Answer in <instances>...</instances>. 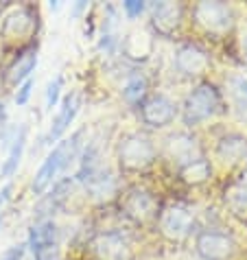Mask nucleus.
<instances>
[{"mask_svg":"<svg viewBox=\"0 0 247 260\" xmlns=\"http://www.w3.org/2000/svg\"><path fill=\"white\" fill-rule=\"evenodd\" d=\"M85 190L90 192V197L99 204H105V201H112L116 194H118V179H116L110 171H101L99 175H94L88 184H85Z\"/></svg>","mask_w":247,"mask_h":260,"instance_id":"aec40b11","label":"nucleus"},{"mask_svg":"<svg viewBox=\"0 0 247 260\" xmlns=\"http://www.w3.org/2000/svg\"><path fill=\"white\" fill-rule=\"evenodd\" d=\"M173 68L186 79H199L212 68L210 53L195 42H181L173 53Z\"/></svg>","mask_w":247,"mask_h":260,"instance_id":"0eeeda50","label":"nucleus"},{"mask_svg":"<svg viewBox=\"0 0 247 260\" xmlns=\"http://www.w3.org/2000/svg\"><path fill=\"white\" fill-rule=\"evenodd\" d=\"M225 206L230 208L232 214L245 219L247 216V175L234 179L225 188Z\"/></svg>","mask_w":247,"mask_h":260,"instance_id":"5701e85b","label":"nucleus"},{"mask_svg":"<svg viewBox=\"0 0 247 260\" xmlns=\"http://www.w3.org/2000/svg\"><path fill=\"white\" fill-rule=\"evenodd\" d=\"M195 212L184 204H169L160 210L158 219H156V228L160 236L164 241H169L173 245H179L191 238V234L195 232Z\"/></svg>","mask_w":247,"mask_h":260,"instance_id":"39448f33","label":"nucleus"},{"mask_svg":"<svg viewBox=\"0 0 247 260\" xmlns=\"http://www.w3.org/2000/svg\"><path fill=\"white\" fill-rule=\"evenodd\" d=\"M26 134L28 129L26 125H22L13 136V142L9 144V151H7V157L3 166H0V179H9L13 177V173L18 171L20 160H22V153H24V147H26Z\"/></svg>","mask_w":247,"mask_h":260,"instance_id":"4be33fe9","label":"nucleus"},{"mask_svg":"<svg viewBox=\"0 0 247 260\" xmlns=\"http://www.w3.org/2000/svg\"><path fill=\"white\" fill-rule=\"evenodd\" d=\"M162 153H164L166 160L175 166V169H181V166H186L188 162L201 157L203 149H201V142H199V138L195 134H191V132H175V134H171L169 138L164 140Z\"/></svg>","mask_w":247,"mask_h":260,"instance_id":"f8f14e48","label":"nucleus"},{"mask_svg":"<svg viewBox=\"0 0 247 260\" xmlns=\"http://www.w3.org/2000/svg\"><path fill=\"white\" fill-rule=\"evenodd\" d=\"M61 88H64V77H61V75H57L53 81L48 83V88H46V101H44V105H46V110H48V112L53 110V107H57V103H59Z\"/></svg>","mask_w":247,"mask_h":260,"instance_id":"a878e982","label":"nucleus"},{"mask_svg":"<svg viewBox=\"0 0 247 260\" xmlns=\"http://www.w3.org/2000/svg\"><path fill=\"white\" fill-rule=\"evenodd\" d=\"M122 11L129 20H136L140 18L144 11H147V5L144 3H138V0H129V3H122Z\"/></svg>","mask_w":247,"mask_h":260,"instance_id":"cd10ccee","label":"nucleus"},{"mask_svg":"<svg viewBox=\"0 0 247 260\" xmlns=\"http://www.w3.org/2000/svg\"><path fill=\"white\" fill-rule=\"evenodd\" d=\"M228 90H230V99L234 107L241 112V116L247 118V77L243 75H234L228 81Z\"/></svg>","mask_w":247,"mask_h":260,"instance_id":"393cba45","label":"nucleus"},{"mask_svg":"<svg viewBox=\"0 0 247 260\" xmlns=\"http://www.w3.org/2000/svg\"><path fill=\"white\" fill-rule=\"evenodd\" d=\"M79 107H81V101H79V94L77 92H70V94L61 101V107L59 112H57V116L53 120V125H50L48 134L44 136V144H53V142H59L64 132L70 127V122L75 120V116L79 114Z\"/></svg>","mask_w":247,"mask_h":260,"instance_id":"dca6fc26","label":"nucleus"},{"mask_svg":"<svg viewBox=\"0 0 247 260\" xmlns=\"http://www.w3.org/2000/svg\"><path fill=\"white\" fill-rule=\"evenodd\" d=\"M241 50H243V57H247V33L241 38Z\"/></svg>","mask_w":247,"mask_h":260,"instance_id":"2f4dec72","label":"nucleus"},{"mask_svg":"<svg viewBox=\"0 0 247 260\" xmlns=\"http://www.w3.org/2000/svg\"><path fill=\"white\" fill-rule=\"evenodd\" d=\"M33 85H35V81H33L31 77H28L26 81H22V83L18 85L16 96H13L16 105H26V103H28V99H31V94H33Z\"/></svg>","mask_w":247,"mask_h":260,"instance_id":"bb28decb","label":"nucleus"},{"mask_svg":"<svg viewBox=\"0 0 247 260\" xmlns=\"http://www.w3.org/2000/svg\"><path fill=\"white\" fill-rule=\"evenodd\" d=\"M120 50L132 61H147L153 53V40L147 33H129L120 42Z\"/></svg>","mask_w":247,"mask_h":260,"instance_id":"412c9836","label":"nucleus"},{"mask_svg":"<svg viewBox=\"0 0 247 260\" xmlns=\"http://www.w3.org/2000/svg\"><path fill=\"white\" fill-rule=\"evenodd\" d=\"M195 251L201 260H232L238 251V243L221 230H199L195 236Z\"/></svg>","mask_w":247,"mask_h":260,"instance_id":"423d86ee","label":"nucleus"},{"mask_svg":"<svg viewBox=\"0 0 247 260\" xmlns=\"http://www.w3.org/2000/svg\"><path fill=\"white\" fill-rule=\"evenodd\" d=\"M28 247L33 251V260H61L59 249V230L53 219L38 221L28 232Z\"/></svg>","mask_w":247,"mask_h":260,"instance_id":"6e6552de","label":"nucleus"},{"mask_svg":"<svg viewBox=\"0 0 247 260\" xmlns=\"http://www.w3.org/2000/svg\"><path fill=\"white\" fill-rule=\"evenodd\" d=\"M72 182H75L72 177H66V179H61V182H57V184L53 186V190H50L46 197L40 201V206H38V221H44L48 212L57 210V208H59L64 201H66V197L70 194L68 190H70Z\"/></svg>","mask_w":247,"mask_h":260,"instance_id":"b1692460","label":"nucleus"},{"mask_svg":"<svg viewBox=\"0 0 247 260\" xmlns=\"http://www.w3.org/2000/svg\"><path fill=\"white\" fill-rule=\"evenodd\" d=\"M83 136V129H79V132L72 134L70 140H59L53 147V151L46 155V160L42 162L40 171L35 173L33 177V184L31 188L35 194H42L50 184H53V179L59 175V171H64L68 166V162H72L77 157V149H79V140H81Z\"/></svg>","mask_w":247,"mask_h":260,"instance_id":"7ed1b4c3","label":"nucleus"},{"mask_svg":"<svg viewBox=\"0 0 247 260\" xmlns=\"http://www.w3.org/2000/svg\"><path fill=\"white\" fill-rule=\"evenodd\" d=\"M38 28V13L31 7H22L9 13L0 24V40L9 46H22L31 40L33 31Z\"/></svg>","mask_w":247,"mask_h":260,"instance_id":"9d476101","label":"nucleus"},{"mask_svg":"<svg viewBox=\"0 0 247 260\" xmlns=\"http://www.w3.org/2000/svg\"><path fill=\"white\" fill-rule=\"evenodd\" d=\"M5 120H7V107H5L3 101H0V127H3Z\"/></svg>","mask_w":247,"mask_h":260,"instance_id":"7c9ffc66","label":"nucleus"},{"mask_svg":"<svg viewBox=\"0 0 247 260\" xmlns=\"http://www.w3.org/2000/svg\"><path fill=\"white\" fill-rule=\"evenodd\" d=\"M122 212L134 225L144 228L149 223H156L158 219V199L147 188H129L122 197Z\"/></svg>","mask_w":247,"mask_h":260,"instance_id":"1a4fd4ad","label":"nucleus"},{"mask_svg":"<svg viewBox=\"0 0 247 260\" xmlns=\"http://www.w3.org/2000/svg\"><path fill=\"white\" fill-rule=\"evenodd\" d=\"M116 160L120 171L125 173H142L158 160V147L147 134L129 132L120 136L116 144Z\"/></svg>","mask_w":247,"mask_h":260,"instance_id":"f03ea898","label":"nucleus"},{"mask_svg":"<svg viewBox=\"0 0 247 260\" xmlns=\"http://www.w3.org/2000/svg\"><path fill=\"white\" fill-rule=\"evenodd\" d=\"M38 66V46H26L20 50V55H16L9 66L5 70V83L11 88H18L22 81H26L31 77V72Z\"/></svg>","mask_w":247,"mask_h":260,"instance_id":"f3484780","label":"nucleus"},{"mask_svg":"<svg viewBox=\"0 0 247 260\" xmlns=\"http://www.w3.org/2000/svg\"><path fill=\"white\" fill-rule=\"evenodd\" d=\"M120 96L127 105L140 107L149 96V79L144 72L134 70L132 75L125 79V83L120 85Z\"/></svg>","mask_w":247,"mask_h":260,"instance_id":"a211bd4d","label":"nucleus"},{"mask_svg":"<svg viewBox=\"0 0 247 260\" xmlns=\"http://www.w3.org/2000/svg\"><path fill=\"white\" fill-rule=\"evenodd\" d=\"M191 18L203 35L214 40H221L232 33L236 24L234 9L225 3H197L191 9Z\"/></svg>","mask_w":247,"mask_h":260,"instance_id":"20e7f679","label":"nucleus"},{"mask_svg":"<svg viewBox=\"0 0 247 260\" xmlns=\"http://www.w3.org/2000/svg\"><path fill=\"white\" fill-rule=\"evenodd\" d=\"M24 247H26V245H13L11 249H7V251H5L0 260H22V256H24Z\"/></svg>","mask_w":247,"mask_h":260,"instance_id":"c85d7f7f","label":"nucleus"},{"mask_svg":"<svg viewBox=\"0 0 247 260\" xmlns=\"http://www.w3.org/2000/svg\"><path fill=\"white\" fill-rule=\"evenodd\" d=\"M225 110V101L221 90L210 81H199L188 92L181 103V122L186 127H197L217 118Z\"/></svg>","mask_w":247,"mask_h":260,"instance_id":"f257e3e1","label":"nucleus"},{"mask_svg":"<svg viewBox=\"0 0 247 260\" xmlns=\"http://www.w3.org/2000/svg\"><path fill=\"white\" fill-rule=\"evenodd\" d=\"M138 110H140L142 125L149 127V129H164V127L173 125V120L179 116L177 103L171 96L162 94V92H158V94H149L147 101H144Z\"/></svg>","mask_w":247,"mask_h":260,"instance_id":"9b49d317","label":"nucleus"},{"mask_svg":"<svg viewBox=\"0 0 247 260\" xmlns=\"http://www.w3.org/2000/svg\"><path fill=\"white\" fill-rule=\"evenodd\" d=\"M186 18V7L181 3H158L151 7V28L160 38H173Z\"/></svg>","mask_w":247,"mask_h":260,"instance_id":"4468645a","label":"nucleus"},{"mask_svg":"<svg viewBox=\"0 0 247 260\" xmlns=\"http://www.w3.org/2000/svg\"><path fill=\"white\" fill-rule=\"evenodd\" d=\"M11 192H13V184L11 182H7L3 188H0V212H3V208H5V204L11 199Z\"/></svg>","mask_w":247,"mask_h":260,"instance_id":"c756f323","label":"nucleus"},{"mask_svg":"<svg viewBox=\"0 0 247 260\" xmlns=\"http://www.w3.org/2000/svg\"><path fill=\"white\" fill-rule=\"evenodd\" d=\"M177 177H179V182H184L186 186H193V188L203 186L212 177V162H210L206 155H201L197 160H193L186 166L177 169Z\"/></svg>","mask_w":247,"mask_h":260,"instance_id":"6ab92c4d","label":"nucleus"},{"mask_svg":"<svg viewBox=\"0 0 247 260\" xmlns=\"http://www.w3.org/2000/svg\"><path fill=\"white\" fill-rule=\"evenodd\" d=\"M90 251L94 260H134V247L120 232H99L92 236Z\"/></svg>","mask_w":247,"mask_h":260,"instance_id":"ddd939ff","label":"nucleus"},{"mask_svg":"<svg viewBox=\"0 0 247 260\" xmlns=\"http://www.w3.org/2000/svg\"><path fill=\"white\" fill-rule=\"evenodd\" d=\"M214 157L219 160L223 166H238L247 162V138L243 134H223L219 140H217L214 147Z\"/></svg>","mask_w":247,"mask_h":260,"instance_id":"2eb2a0df","label":"nucleus"}]
</instances>
